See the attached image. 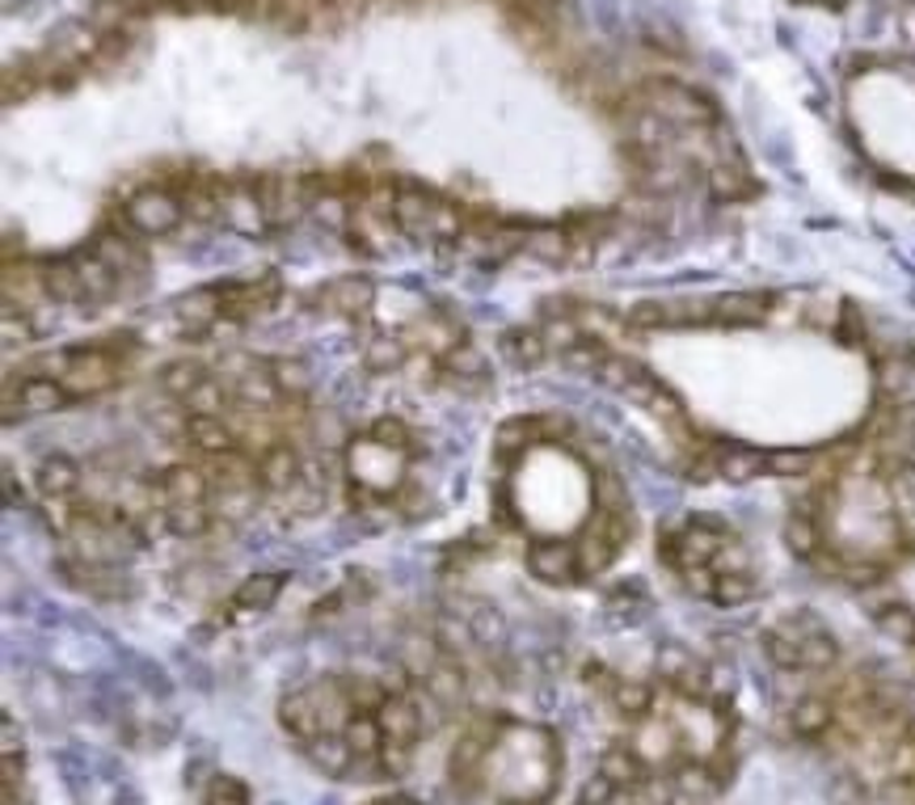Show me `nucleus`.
Wrapping results in <instances>:
<instances>
[{
	"label": "nucleus",
	"mask_w": 915,
	"mask_h": 805,
	"mask_svg": "<svg viewBox=\"0 0 915 805\" xmlns=\"http://www.w3.org/2000/svg\"><path fill=\"white\" fill-rule=\"evenodd\" d=\"M283 587H287V574H283V569H271V574H253V578H246V582L237 587V595L228 599L224 620L246 625V620H253V616H262L266 607H275V599H279Z\"/></svg>",
	"instance_id": "15"
},
{
	"label": "nucleus",
	"mask_w": 915,
	"mask_h": 805,
	"mask_svg": "<svg viewBox=\"0 0 915 805\" xmlns=\"http://www.w3.org/2000/svg\"><path fill=\"white\" fill-rule=\"evenodd\" d=\"M810 4H831V9H840L844 0H810Z\"/></svg>",
	"instance_id": "37"
},
{
	"label": "nucleus",
	"mask_w": 915,
	"mask_h": 805,
	"mask_svg": "<svg viewBox=\"0 0 915 805\" xmlns=\"http://www.w3.org/2000/svg\"><path fill=\"white\" fill-rule=\"evenodd\" d=\"M599 771H603L616 789H637L641 780H650V768L641 764V755H637L629 742L607 746V751H603V759H599Z\"/></svg>",
	"instance_id": "26"
},
{
	"label": "nucleus",
	"mask_w": 915,
	"mask_h": 805,
	"mask_svg": "<svg viewBox=\"0 0 915 805\" xmlns=\"http://www.w3.org/2000/svg\"><path fill=\"white\" fill-rule=\"evenodd\" d=\"M35 481H38L42 502H72V498H80L85 473H80V464H76L72 455L55 452V455H42V460H38Z\"/></svg>",
	"instance_id": "16"
},
{
	"label": "nucleus",
	"mask_w": 915,
	"mask_h": 805,
	"mask_svg": "<svg viewBox=\"0 0 915 805\" xmlns=\"http://www.w3.org/2000/svg\"><path fill=\"white\" fill-rule=\"evenodd\" d=\"M0 755H22V730H17L13 713L0 717Z\"/></svg>",
	"instance_id": "35"
},
{
	"label": "nucleus",
	"mask_w": 915,
	"mask_h": 805,
	"mask_svg": "<svg viewBox=\"0 0 915 805\" xmlns=\"http://www.w3.org/2000/svg\"><path fill=\"white\" fill-rule=\"evenodd\" d=\"M372 435H376L380 443H388V448H397V452H418V443H414V430H410V426H405L401 418L372 422Z\"/></svg>",
	"instance_id": "32"
},
{
	"label": "nucleus",
	"mask_w": 915,
	"mask_h": 805,
	"mask_svg": "<svg viewBox=\"0 0 915 805\" xmlns=\"http://www.w3.org/2000/svg\"><path fill=\"white\" fill-rule=\"evenodd\" d=\"M836 721H840V708L827 696H802L789 713V726L798 738H827L836 730Z\"/></svg>",
	"instance_id": "24"
},
{
	"label": "nucleus",
	"mask_w": 915,
	"mask_h": 805,
	"mask_svg": "<svg viewBox=\"0 0 915 805\" xmlns=\"http://www.w3.org/2000/svg\"><path fill=\"white\" fill-rule=\"evenodd\" d=\"M152 498H156V511H165L174 502H212V481H208L203 460L199 464H170L165 473H156Z\"/></svg>",
	"instance_id": "11"
},
{
	"label": "nucleus",
	"mask_w": 915,
	"mask_h": 805,
	"mask_svg": "<svg viewBox=\"0 0 915 805\" xmlns=\"http://www.w3.org/2000/svg\"><path fill=\"white\" fill-rule=\"evenodd\" d=\"M810 464H814V455L810 452H773L768 455V473H780V477H802Z\"/></svg>",
	"instance_id": "34"
},
{
	"label": "nucleus",
	"mask_w": 915,
	"mask_h": 805,
	"mask_svg": "<svg viewBox=\"0 0 915 805\" xmlns=\"http://www.w3.org/2000/svg\"><path fill=\"white\" fill-rule=\"evenodd\" d=\"M161 524L170 527L174 536H181V540H195V536H203L215 524V511L212 502H174V506L161 511Z\"/></svg>",
	"instance_id": "27"
},
{
	"label": "nucleus",
	"mask_w": 915,
	"mask_h": 805,
	"mask_svg": "<svg viewBox=\"0 0 915 805\" xmlns=\"http://www.w3.org/2000/svg\"><path fill=\"white\" fill-rule=\"evenodd\" d=\"M279 721H283V730L296 738L300 746L321 734H329V730H325V704H321L317 683H304V688L287 692L279 701Z\"/></svg>",
	"instance_id": "10"
},
{
	"label": "nucleus",
	"mask_w": 915,
	"mask_h": 805,
	"mask_svg": "<svg viewBox=\"0 0 915 805\" xmlns=\"http://www.w3.org/2000/svg\"><path fill=\"white\" fill-rule=\"evenodd\" d=\"M181 435H186V448L199 455V460L246 452L241 448V430L233 426V418H224V414H186Z\"/></svg>",
	"instance_id": "7"
},
{
	"label": "nucleus",
	"mask_w": 915,
	"mask_h": 805,
	"mask_svg": "<svg viewBox=\"0 0 915 805\" xmlns=\"http://www.w3.org/2000/svg\"><path fill=\"white\" fill-rule=\"evenodd\" d=\"M634 105L659 114V118L670 123L675 131H697V127H713V123H717L713 102H704L697 89H688V85H679V80H650V85H641V93H637Z\"/></svg>",
	"instance_id": "3"
},
{
	"label": "nucleus",
	"mask_w": 915,
	"mask_h": 805,
	"mask_svg": "<svg viewBox=\"0 0 915 805\" xmlns=\"http://www.w3.org/2000/svg\"><path fill=\"white\" fill-rule=\"evenodd\" d=\"M372 805H385V802H372Z\"/></svg>",
	"instance_id": "38"
},
{
	"label": "nucleus",
	"mask_w": 915,
	"mask_h": 805,
	"mask_svg": "<svg viewBox=\"0 0 915 805\" xmlns=\"http://www.w3.org/2000/svg\"><path fill=\"white\" fill-rule=\"evenodd\" d=\"M258 186H262V207H266L271 228H287V224H296L304 211H313V199H309V174L271 169V174L258 177Z\"/></svg>",
	"instance_id": "5"
},
{
	"label": "nucleus",
	"mask_w": 915,
	"mask_h": 805,
	"mask_svg": "<svg viewBox=\"0 0 915 805\" xmlns=\"http://www.w3.org/2000/svg\"><path fill=\"white\" fill-rule=\"evenodd\" d=\"M528 569L531 578L549 582V587H569L582 574L578 544L574 540H531L528 544Z\"/></svg>",
	"instance_id": "9"
},
{
	"label": "nucleus",
	"mask_w": 915,
	"mask_h": 805,
	"mask_svg": "<svg viewBox=\"0 0 915 805\" xmlns=\"http://www.w3.org/2000/svg\"><path fill=\"white\" fill-rule=\"evenodd\" d=\"M405 354H410V342L397 338V334H372V338L363 342V363H367L372 372H397V367L405 363Z\"/></svg>",
	"instance_id": "30"
},
{
	"label": "nucleus",
	"mask_w": 915,
	"mask_h": 805,
	"mask_svg": "<svg viewBox=\"0 0 915 805\" xmlns=\"http://www.w3.org/2000/svg\"><path fill=\"white\" fill-rule=\"evenodd\" d=\"M275 502H279V511L287 519H313L321 506H325V477H321L317 464L304 460V468H300V477L291 481V490H283Z\"/></svg>",
	"instance_id": "17"
},
{
	"label": "nucleus",
	"mask_w": 915,
	"mask_h": 805,
	"mask_svg": "<svg viewBox=\"0 0 915 805\" xmlns=\"http://www.w3.org/2000/svg\"><path fill=\"white\" fill-rule=\"evenodd\" d=\"M313 300H317V313L359 320V316H367V309H372L376 287H372V279H363V275H342V279L325 282Z\"/></svg>",
	"instance_id": "14"
},
{
	"label": "nucleus",
	"mask_w": 915,
	"mask_h": 805,
	"mask_svg": "<svg viewBox=\"0 0 915 805\" xmlns=\"http://www.w3.org/2000/svg\"><path fill=\"white\" fill-rule=\"evenodd\" d=\"M208 805H249V789L237 776H215L208 789Z\"/></svg>",
	"instance_id": "33"
},
{
	"label": "nucleus",
	"mask_w": 915,
	"mask_h": 805,
	"mask_svg": "<svg viewBox=\"0 0 915 805\" xmlns=\"http://www.w3.org/2000/svg\"><path fill=\"white\" fill-rule=\"evenodd\" d=\"M181 219H186V203L165 181L161 186H143V190L123 199V224L136 237H170Z\"/></svg>",
	"instance_id": "4"
},
{
	"label": "nucleus",
	"mask_w": 915,
	"mask_h": 805,
	"mask_svg": "<svg viewBox=\"0 0 915 805\" xmlns=\"http://www.w3.org/2000/svg\"><path fill=\"white\" fill-rule=\"evenodd\" d=\"M439 372H443V380L452 388H460V392H477V388L490 385V367H486L481 351H477L468 338L439 359Z\"/></svg>",
	"instance_id": "18"
},
{
	"label": "nucleus",
	"mask_w": 915,
	"mask_h": 805,
	"mask_svg": "<svg viewBox=\"0 0 915 805\" xmlns=\"http://www.w3.org/2000/svg\"><path fill=\"white\" fill-rule=\"evenodd\" d=\"M773 313V300L760 291H735L713 300V325H760Z\"/></svg>",
	"instance_id": "22"
},
{
	"label": "nucleus",
	"mask_w": 915,
	"mask_h": 805,
	"mask_svg": "<svg viewBox=\"0 0 915 805\" xmlns=\"http://www.w3.org/2000/svg\"><path fill=\"white\" fill-rule=\"evenodd\" d=\"M524 253L549 262V266H562V262H574V237H569V228H536L528 232Z\"/></svg>",
	"instance_id": "28"
},
{
	"label": "nucleus",
	"mask_w": 915,
	"mask_h": 805,
	"mask_svg": "<svg viewBox=\"0 0 915 805\" xmlns=\"http://www.w3.org/2000/svg\"><path fill=\"white\" fill-rule=\"evenodd\" d=\"M607 692V701H612V708L621 713V717H629V721H645L654 708H659V701H654V688L645 683V679H629V675H612V683L603 688Z\"/></svg>",
	"instance_id": "21"
},
{
	"label": "nucleus",
	"mask_w": 915,
	"mask_h": 805,
	"mask_svg": "<svg viewBox=\"0 0 915 805\" xmlns=\"http://www.w3.org/2000/svg\"><path fill=\"white\" fill-rule=\"evenodd\" d=\"M713 473L726 481H751L760 473H768V455L739 443H713Z\"/></svg>",
	"instance_id": "23"
},
{
	"label": "nucleus",
	"mask_w": 915,
	"mask_h": 805,
	"mask_svg": "<svg viewBox=\"0 0 915 805\" xmlns=\"http://www.w3.org/2000/svg\"><path fill=\"white\" fill-rule=\"evenodd\" d=\"M405 460L410 452H397L380 443L372 430L359 435L347 448V473H351V498L372 506H392V498L405 486Z\"/></svg>",
	"instance_id": "2"
},
{
	"label": "nucleus",
	"mask_w": 915,
	"mask_h": 805,
	"mask_svg": "<svg viewBox=\"0 0 915 805\" xmlns=\"http://www.w3.org/2000/svg\"><path fill=\"white\" fill-rule=\"evenodd\" d=\"M498 351H502V359L511 363V367H519V372H536L544 359H549V338H544V329L540 325H515V329H506L502 338H498Z\"/></svg>",
	"instance_id": "19"
},
{
	"label": "nucleus",
	"mask_w": 915,
	"mask_h": 805,
	"mask_svg": "<svg viewBox=\"0 0 915 805\" xmlns=\"http://www.w3.org/2000/svg\"><path fill=\"white\" fill-rule=\"evenodd\" d=\"M764 650L780 670H806V675H823L840 663V645L831 629L814 616V612H793L785 620H776L764 632Z\"/></svg>",
	"instance_id": "1"
},
{
	"label": "nucleus",
	"mask_w": 915,
	"mask_h": 805,
	"mask_svg": "<svg viewBox=\"0 0 915 805\" xmlns=\"http://www.w3.org/2000/svg\"><path fill=\"white\" fill-rule=\"evenodd\" d=\"M385 805H423V802H414V797H388Z\"/></svg>",
	"instance_id": "36"
},
{
	"label": "nucleus",
	"mask_w": 915,
	"mask_h": 805,
	"mask_svg": "<svg viewBox=\"0 0 915 805\" xmlns=\"http://www.w3.org/2000/svg\"><path fill=\"white\" fill-rule=\"evenodd\" d=\"M785 540H789V549H793L802 561H818V553H823V524H818L814 502H802V506L789 515Z\"/></svg>",
	"instance_id": "25"
},
{
	"label": "nucleus",
	"mask_w": 915,
	"mask_h": 805,
	"mask_svg": "<svg viewBox=\"0 0 915 805\" xmlns=\"http://www.w3.org/2000/svg\"><path fill=\"white\" fill-rule=\"evenodd\" d=\"M751 595H755V569H717L709 603H717V607H739V603H747Z\"/></svg>",
	"instance_id": "29"
},
{
	"label": "nucleus",
	"mask_w": 915,
	"mask_h": 805,
	"mask_svg": "<svg viewBox=\"0 0 915 805\" xmlns=\"http://www.w3.org/2000/svg\"><path fill=\"white\" fill-rule=\"evenodd\" d=\"M224 320H249L279 304V275H262L249 282H224Z\"/></svg>",
	"instance_id": "13"
},
{
	"label": "nucleus",
	"mask_w": 915,
	"mask_h": 805,
	"mask_svg": "<svg viewBox=\"0 0 915 805\" xmlns=\"http://www.w3.org/2000/svg\"><path fill=\"white\" fill-rule=\"evenodd\" d=\"M659 675L675 696H688V701H704L709 696V675H704V663L684 650V645H663L659 650Z\"/></svg>",
	"instance_id": "12"
},
{
	"label": "nucleus",
	"mask_w": 915,
	"mask_h": 805,
	"mask_svg": "<svg viewBox=\"0 0 915 805\" xmlns=\"http://www.w3.org/2000/svg\"><path fill=\"white\" fill-rule=\"evenodd\" d=\"M203 380H212V372H208L203 363H186V359H181V363H170V367L161 372V388H165L174 401H181V405L199 392Z\"/></svg>",
	"instance_id": "31"
},
{
	"label": "nucleus",
	"mask_w": 915,
	"mask_h": 805,
	"mask_svg": "<svg viewBox=\"0 0 915 805\" xmlns=\"http://www.w3.org/2000/svg\"><path fill=\"white\" fill-rule=\"evenodd\" d=\"M220 224L237 237H262L271 228L266 219V207H262V186L253 174H237L228 177V194H224V215Z\"/></svg>",
	"instance_id": "6"
},
{
	"label": "nucleus",
	"mask_w": 915,
	"mask_h": 805,
	"mask_svg": "<svg viewBox=\"0 0 915 805\" xmlns=\"http://www.w3.org/2000/svg\"><path fill=\"white\" fill-rule=\"evenodd\" d=\"M177 320L186 334H208L224 320V291L220 287H199L177 300Z\"/></svg>",
	"instance_id": "20"
},
{
	"label": "nucleus",
	"mask_w": 915,
	"mask_h": 805,
	"mask_svg": "<svg viewBox=\"0 0 915 805\" xmlns=\"http://www.w3.org/2000/svg\"><path fill=\"white\" fill-rule=\"evenodd\" d=\"M304 755H309L313 768L325 771V776H334V780H380L376 771L354 755V746L347 742V734L313 738V742H304Z\"/></svg>",
	"instance_id": "8"
}]
</instances>
